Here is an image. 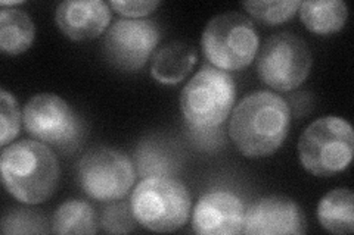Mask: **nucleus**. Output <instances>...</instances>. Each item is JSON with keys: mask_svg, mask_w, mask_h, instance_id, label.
Masks as SVG:
<instances>
[{"mask_svg": "<svg viewBox=\"0 0 354 235\" xmlns=\"http://www.w3.org/2000/svg\"><path fill=\"white\" fill-rule=\"evenodd\" d=\"M22 118L24 116L21 115V109L14 94L8 93L6 90L0 92V131H2L0 145L2 147H6L17 139Z\"/></svg>", "mask_w": 354, "mask_h": 235, "instance_id": "nucleus-22", "label": "nucleus"}, {"mask_svg": "<svg viewBox=\"0 0 354 235\" xmlns=\"http://www.w3.org/2000/svg\"><path fill=\"white\" fill-rule=\"evenodd\" d=\"M300 0H281V2H243L247 12L264 25H279L290 21L300 9Z\"/></svg>", "mask_w": 354, "mask_h": 235, "instance_id": "nucleus-20", "label": "nucleus"}, {"mask_svg": "<svg viewBox=\"0 0 354 235\" xmlns=\"http://www.w3.org/2000/svg\"><path fill=\"white\" fill-rule=\"evenodd\" d=\"M136 219L131 214V207L126 203L113 205L104 210L101 218V227L105 232L120 234L130 232L136 228Z\"/></svg>", "mask_w": 354, "mask_h": 235, "instance_id": "nucleus-23", "label": "nucleus"}, {"mask_svg": "<svg viewBox=\"0 0 354 235\" xmlns=\"http://www.w3.org/2000/svg\"><path fill=\"white\" fill-rule=\"evenodd\" d=\"M354 153V132L344 118L322 116L312 122L298 140L304 170L315 176H334L346 171Z\"/></svg>", "mask_w": 354, "mask_h": 235, "instance_id": "nucleus-5", "label": "nucleus"}, {"mask_svg": "<svg viewBox=\"0 0 354 235\" xmlns=\"http://www.w3.org/2000/svg\"><path fill=\"white\" fill-rule=\"evenodd\" d=\"M161 32L158 25L149 19H117L106 31L102 50L106 61L126 72H138L147 65Z\"/></svg>", "mask_w": 354, "mask_h": 235, "instance_id": "nucleus-10", "label": "nucleus"}, {"mask_svg": "<svg viewBox=\"0 0 354 235\" xmlns=\"http://www.w3.org/2000/svg\"><path fill=\"white\" fill-rule=\"evenodd\" d=\"M111 8L102 0H66L58 5L55 22L62 34L74 41L99 37L108 28Z\"/></svg>", "mask_w": 354, "mask_h": 235, "instance_id": "nucleus-13", "label": "nucleus"}, {"mask_svg": "<svg viewBox=\"0 0 354 235\" xmlns=\"http://www.w3.org/2000/svg\"><path fill=\"white\" fill-rule=\"evenodd\" d=\"M306 219L294 200L283 196L263 197L245 210L242 234L278 235L304 234Z\"/></svg>", "mask_w": 354, "mask_h": 235, "instance_id": "nucleus-11", "label": "nucleus"}, {"mask_svg": "<svg viewBox=\"0 0 354 235\" xmlns=\"http://www.w3.org/2000/svg\"><path fill=\"white\" fill-rule=\"evenodd\" d=\"M291 125L286 100L272 92H254L243 97L229 124V136L247 158H266L283 144Z\"/></svg>", "mask_w": 354, "mask_h": 235, "instance_id": "nucleus-1", "label": "nucleus"}, {"mask_svg": "<svg viewBox=\"0 0 354 235\" xmlns=\"http://www.w3.org/2000/svg\"><path fill=\"white\" fill-rule=\"evenodd\" d=\"M138 172L143 176H169L177 167V161L167 145L157 141H143L136 150Z\"/></svg>", "mask_w": 354, "mask_h": 235, "instance_id": "nucleus-19", "label": "nucleus"}, {"mask_svg": "<svg viewBox=\"0 0 354 235\" xmlns=\"http://www.w3.org/2000/svg\"><path fill=\"white\" fill-rule=\"evenodd\" d=\"M111 9L127 19H142L160 6L158 0H113L108 3Z\"/></svg>", "mask_w": 354, "mask_h": 235, "instance_id": "nucleus-24", "label": "nucleus"}, {"mask_svg": "<svg viewBox=\"0 0 354 235\" xmlns=\"http://www.w3.org/2000/svg\"><path fill=\"white\" fill-rule=\"evenodd\" d=\"M196 58V50L189 44L171 41L155 53L151 75L160 84L176 85L192 71Z\"/></svg>", "mask_w": 354, "mask_h": 235, "instance_id": "nucleus-14", "label": "nucleus"}, {"mask_svg": "<svg viewBox=\"0 0 354 235\" xmlns=\"http://www.w3.org/2000/svg\"><path fill=\"white\" fill-rule=\"evenodd\" d=\"M245 207L242 200L230 192L205 193L194 209L192 228L201 235L242 234Z\"/></svg>", "mask_w": 354, "mask_h": 235, "instance_id": "nucleus-12", "label": "nucleus"}, {"mask_svg": "<svg viewBox=\"0 0 354 235\" xmlns=\"http://www.w3.org/2000/svg\"><path fill=\"white\" fill-rule=\"evenodd\" d=\"M36 39V27L30 15L19 9L0 10V49L6 54L27 52Z\"/></svg>", "mask_w": 354, "mask_h": 235, "instance_id": "nucleus-17", "label": "nucleus"}, {"mask_svg": "<svg viewBox=\"0 0 354 235\" xmlns=\"http://www.w3.org/2000/svg\"><path fill=\"white\" fill-rule=\"evenodd\" d=\"M312 62V52L303 39L292 32H279L261 46L257 74L273 90L292 92L307 80Z\"/></svg>", "mask_w": 354, "mask_h": 235, "instance_id": "nucleus-8", "label": "nucleus"}, {"mask_svg": "<svg viewBox=\"0 0 354 235\" xmlns=\"http://www.w3.org/2000/svg\"><path fill=\"white\" fill-rule=\"evenodd\" d=\"M2 232L8 234H48L52 232L48 219L39 210L18 207L9 210L2 218Z\"/></svg>", "mask_w": 354, "mask_h": 235, "instance_id": "nucleus-21", "label": "nucleus"}, {"mask_svg": "<svg viewBox=\"0 0 354 235\" xmlns=\"http://www.w3.org/2000/svg\"><path fill=\"white\" fill-rule=\"evenodd\" d=\"M24 125L30 136L62 152H73L84 137L82 116L57 94L40 93L24 108Z\"/></svg>", "mask_w": 354, "mask_h": 235, "instance_id": "nucleus-7", "label": "nucleus"}, {"mask_svg": "<svg viewBox=\"0 0 354 235\" xmlns=\"http://www.w3.org/2000/svg\"><path fill=\"white\" fill-rule=\"evenodd\" d=\"M317 219L330 234L354 231V194L348 188H337L325 194L317 205Z\"/></svg>", "mask_w": 354, "mask_h": 235, "instance_id": "nucleus-15", "label": "nucleus"}, {"mask_svg": "<svg viewBox=\"0 0 354 235\" xmlns=\"http://www.w3.org/2000/svg\"><path fill=\"white\" fill-rule=\"evenodd\" d=\"M300 19L304 27L319 36L334 34L346 25L347 5L341 0H315L301 2Z\"/></svg>", "mask_w": 354, "mask_h": 235, "instance_id": "nucleus-16", "label": "nucleus"}, {"mask_svg": "<svg viewBox=\"0 0 354 235\" xmlns=\"http://www.w3.org/2000/svg\"><path fill=\"white\" fill-rule=\"evenodd\" d=\"M259 44L252 21L236 12L209 19L201 37V48L209 65L226 72L251 65L259 53Z\"/></svg>", "mask_w": 354, "mask_h": 235, "instance_id": "nucleus-6", "label": "nucleus"}, {"mask_svg": "<svg viewBox=\"0 0 354 235\" xmlns=\"http://www.w3.org/2000/svg\"><path fill=\"white\" fill-rule=\"evenodd\" d=\"M96 231L95 210L87 201L66 200L53 214V234H95Z\"/></svg>", "mask_w": 354, "mask_h": 235, "instance_id": "nucleus-18", "label": "nucleus"}, {"mask_svg": "<svg viewBox=\"0 0 354 235\" xmlns=\"http://www.w3.org/2000/svg\"><path fill=\"white\" fill-rule=\"evenodd\" d=\"M236 85L229 72L204 65L180 94V110L186 124L196 131L217 130L235 105Z\"/></svg>", "mask_w": 354, "mask_h": 235, "instance_id": "nucleus-3", "label": "nucleus"}, {"mask_svg": "<svg viewBox=\"0 0 354 235\" xmlns=\"http://www.w3.org/2000/svg\"><path fill=\"white\" fill-rule=\"evenodd\" d=\"M131 214L143 228L173 232L191 215V194L183 183L170 176H151L140 181L130 198Z\"/></svg>", "mask_w": 354, "mask_h": 235, "instance_id": "nucleus-4", "label": "nucleus"}, {"mask_svg": "<svg viewBox=\"0 0 354 235\" xmlns=\"http://www.w3.org/2000/svg\"><path fill=\"white\" fill-rule=\"evenodd\" d=\"M0 170L6 192L30 206L49 200L61 176L57 156L39 140H21L3 147Z\"/></svg>", "mask_w": 354, "mask_h": 235, "instance_id": "nucleus-2", "label": "nucleus"}, {"mask_svg": "<svg viewBox=\"0 0 354 235\" xmlns=\"http://www.w3.org/2000/svg\"><path fill=\"white\" fill-rule=\"evenodd\" d=\"M135 181V165L129 156L114 149H93L77 165V183L84 194L104 203L126 197Z\"/></svg>", "mask_w": 354, "mask_h": 235, "instance_id": "nucleus-9", "label": "nucleus"}]
</instances>
